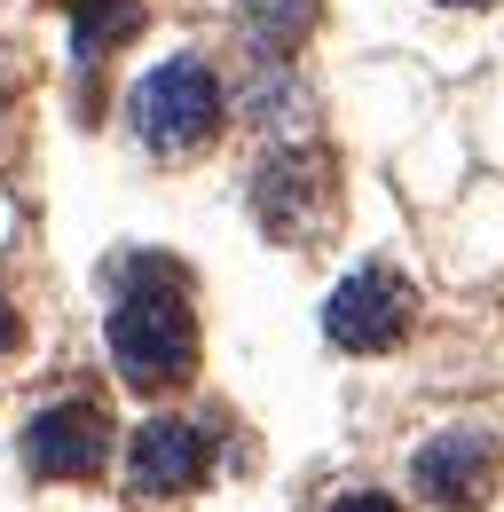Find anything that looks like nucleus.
Segmentation results:
<instances>
[{
	"label": "nucleus",
	"mask_w": 504,
	"mask_h": 512,
	"mask_svg": "<svg viewBox=\"0 0 504 512\" xmlns=\"http://www.w3.org/2000/svg\"><path fill=\"white\" fill-rule=\"evenodd\" d=\"M497 473H504V449L489 426H441V434H426L418 442V457H410V489L426 497V505H489L497 497Z\"/></svg>",
	"instance_id": "5"
},
{
	"label": "nucleus",
	"mask_w": 504,
	"mask_h": 512,
	"mask_svg": "<svg viewBox=\"0 0 504 512\" xmlns=\"http://www.w3.org/2000/svg\"><path fill=\"white\" fill-rule=\"evenodd\" d=\"M331 512H402L386 489H347V497H331Z\"/></svg>",
	"instance_id": "10"
},
{
	"label": "nucleus",
	"mask_w": 504,
	"mask_h": 512,
	"mask_svg": "<svg viewBox=\"0 0 504 512\" xmlns=\"http://www.w3.org/2000/svg\"><path fill=\"white\" fill-rule=\"evenodd\" d=\"M103 457H111V418L95 402H56L24 426V465L40 481H87L103 473Z\"/></svg>",
	"instance_id": "7"
},
{
	"label": "nucleus",
	"mask_w": 504,
	"mask_h": 512,
	"mask_svg": "<svg viewBox=\"0 0 504 512\" xmlns=\"http://www.w3.org/2000/svg\"><path fill=\"white\" fill-rule=\"evenodd\" d=\"M126 119L134 134L150 142V150H197L205 134L221 127V79L205 56H166V64H150L134 79V95H126Z\"/></svg>",
	"instance_id": "2"
},
{
	"label": "nucleus",
	"mask_w": 504,
	"mask_h": 512,
	"mask_svg": "<svg viewBox=\"0 0 504 512\" xmlns=\"http://www.w3.org/2000/svg\"><path fill=\"white\" fill-rule=\"evenodd\" d=\"M441 8H489V0H441Z\"/></svg>",
	"instance_id": "12"
},
{
	"label": "nucleus",
	"mask_w": 504,
	"mask_h": 512,
	"mask_svg": "<svg viewBox=\"0 0 504 512\" xmlns=\"http://www.w3.org/2000/svg\"><path fill=\"white\" fill-rule=\"evenodd\" d=\"M252 213H260V229H268L276 245H308V237H323L331 213H339L331 158H323L315 142H292V150L260 158V174H252Z\"/></svg>",
	"instance_id": "3"
},
{
	"label": "nucleus",
	"mask_w": 504,
	"mask_h": 512,
	"mask_svg": "<svg viewBox=\"0 0 504 512\" xmlns=\"http://www.w3.org/2000/svg\"><path fill=\"white\" fill-rule=\"evenodd\" d=\"M308 24H315V0H245V48H252V64H292V48L308 40Z\"/></svg>",
	"instance_id": "8"
},
{
	"label": "nucleus",
	"mask_w": 504,
	"mask_h": 512,
	"mask_svg": "<svg viewBox=\"0 0 504 512\" xmlns=\"http://www.w3.org/2000/svg\"><path fill=\"white\" fill-rule=\"evenodd\" d=\"M8 347H16V308L0 300V355H8Z\"/></svg>",
	"instance_id": "11"
},
{
	"label": "nucleus",
	"mask_w": 504,
	"mask_h": 512,
	"mask_svg": "<svg viewBox=\"0 0 504 512\" xmlns=\"http://www.w3.org/2000/svg\"><path fill=\"white\" fill-rule=\"evenodd\" d=\"M111 363L126 386H174L197 371V316H189V276L174 260H126L119 300H111Z\"/></svg>",
	"instance_id": "1"
},
{
	"label": "nucleus",
	"mask_w": 504,
	"mask_h": 512,
	"mask_svg": "<svg viewBox=\"0 0 504 512\" xmlns=\"http://www.w3.org/2000/svg\"><path fill=\"white\" fill-rule=\"evenodd\" d=\"M142 24V0H79V24H71V56L95 64L111 40H126Z\"/></svg>",
	"instance_id": "9"
},
{
	"label": "nucleus",
	"mask_w": 504,
	"mask_h": 512,
	"mask_svg": "<svg viewBox=\"0 0 504 512\" xmlns=\"http://www.w3.org/2000/svg\"><path fill=\"white\" fill-rule=\"evenodd\" d=\"M213 473V434L189 418H142L126 442V497L142 505H174Z\"/></svg>",
	"instance_id": "6"
},
{
	"label": "nucleus",
	"mask_w": 504,
	"mask_h": 512,
	"mask_svg": "<svg viewBox=\"0 0 504 512\" xmlns=\"http://www.w3.org/2000/svg\"><path fill=\"white\" fill-rule=\"evenodd\" d=\"M410 323H418V292H410L394 268H355V276H339L331 300H323V339L347 347V355H386Z\"/></svg>",
	"instance_id": "4"
}]
</instances>
